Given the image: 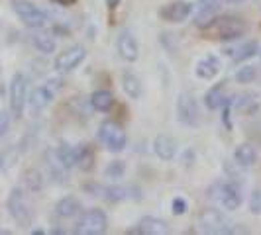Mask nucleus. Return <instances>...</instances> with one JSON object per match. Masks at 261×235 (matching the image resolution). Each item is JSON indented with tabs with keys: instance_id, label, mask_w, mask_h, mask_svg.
<instances>
[{
	"instance_id": "nucleus-1",
	"label": "nucleus",
	"mask_w": 261,
	"mask_h": 235,
	"mask_svg": "<svg viewBox=\"0 0 261 235\" xmlns=\"http://www.w3.org/2000/svg\"><path fill=\"white\" fill-rule=\"evenodd\" d=\"M246 22L238 16H222V18H214L208 26L202 27L204 36L208 39L216 41H236L246 34Z\"/></svg>"
},
{
	"instance_id": "nucleus-2",
	"label": "nucleus",
	"mask_w": 261,
	"mask_h": 235,
	"mask_svg": "<svg viewBox=\"0 0 261 235\" xmlns=\"http://www.w3.org/2000/svg\"><path fill=\"white\" fill-rule=\"evenodd\" d=\"M6 210H8L10 218H12L20 227H30L32 222H34L32 206H30V202H28L24 188H20V186H14L12 190H10V194L6 198Z\"/></svg>"
},
{
	"instance_id": "nucleus-3",
	"label": "nucleus",
	"mask_w": 261,
	"mask_h": 235,
	"mask_svg": "<svg viewBox=\"0 0 261 235\" xmlns=\"http://www.w3.org/2000/svg\"><path fill=\"white\" fill-rule=\"evenodd\" d=\"M198 225L204 233L210 235H228L234 233V225L224 216L220 210L206 208L198 214Z\"/></svg>"
},
{
	"instance_id": "nucleus-4",
	"label": "nucleus",
	"mask_w": 261,
	"mask_h": 235,
	"mask_svg": "<svg viewBox=\"0 0 261 235\" xmlns=\"http://www.w3.org/2000/svg\"><path fill=\"white\" fill-rule=\"evenodd\" d=\"M98 139L110 153H120L128 145V135L126 131L118 126L114 120H105L98 126Z\"/></svg>"
},
{
	"instance_id": "nucleus-5",
	"label": "nucleus",
	"mask_w": 261,
	"mask_h": 235,
	"mask_svg": "<svg viewBox=\"0 0 261 235\" xmlns=\"http://www.w3.org/2000/svg\"><path fill=\"white\" fill-rule=\"evenodd\" d=\"M12 10L20 18V22L26 27H32V30L45 27V24L49 22L47 12H43L41 8H38L30 0H12Z\"/></svg>"
},
{
	"instance_id": "nucleus-6",
	"label": "nucleus",
	"mask_w": 261,
	"mask_h": 235,
	"mask_svg": "<svg viewBox=\"0 0 261 235\" xmlns=\"http://www.w3.org/2000/svg\"><path fill=\"white\" fill-rule=\"evenodd\" d=\"M108 227V218H106L105 210L91 208L87 210L81 220L75 225V233L77 235H100Z\"/></svg>"
},
{
	"instance_id": "nucleus-7",
	"label": "nucleus",
	"mask_w": 261,
	"mask_h": 235,
	"mask_svg": "<svg viewBox=\"0 0 261 235\" xmlns=\"http://www.w3.org/2000/svg\"><path fill=\"white\" fill-rule=\"evenodd\" d=\"M8 98H10V112L14 118H22L28 102V80L22 73H16L8 86Z\"/></svg>"
},
{
	"instance_id": "nucleus-8",
	"label": "nucleus",
	"mask_w": 261,
	"mask_h": 235,
	"mask_svg": "<svg viewBox=\"0 0 261 235\" xmlns=\"http://www.w3.org/2000/svg\"><path fill=\"white\" fill-rule=\"evenodd\" d=\"M177 118L187 128H196L200 124V110L193 92H181L177 98Z\"/></svg>"
},
{
	"instance_id": "nucleus-9",
	"label": "nucleus",
	"mask_w": 261,
	"mask_h": 235,
	"mask_svg": "<svg viewBox=\"0 0 261 235\" xmlns=\"http://www.w3.org/2000/svg\"><path fill=\"white\" fill-rule=\"evenodd\" d=\"M87 59V47L81 45V43H75L71 47H67L65 51H61L57 57H55V71L61 73V75H67L71 71H75L83 61Z\"/></svg>"
},
{
	"instance_id": "nucleus-10",
	"label": "nucleus",
	"mask_w": 261,
	"mask_h": 235,
	"mask_svg": "<svg viewBox=\"0 0 261 235\" xmlns=\"http://www.w3.org/2000/svg\"><path fill=\"white\" fill-rule=\"evenodd\" d=\"M212 190L216 192V198H218L220 206H222L224 210H228V212L240 210L242 202H244V196H242L240 186L236 183H232V181H230V183H216Z\"/></svg>"
},
{
	"instance_id": "nucleus-11",
	"label": "nucleus",
	"mask_w": 261,
	"mask_h": 235,
	"mask_svg": "<svg viewBox=\"0 0 261 235\" xmlns=\"http://www.w3.org/2000/svg\"><path fill=\"white\" fill-rule=\"evenodd\" d=\"M191 14H193V4L187 2V0H175V2H171V4L163 6V8L159 10L161 20L171 22V24H181V22H185Z\"/></svg>"
},
{
	"instance_id": "nucleus-12",
	"label": "nucleus",
	"mask_w": 261,
	"mask_h": 235,
	"mask_svg": "<svg viewBox=\"0 0 261 235\" xmlns=\"http://www.w3.org/2000/svg\"><path fill=\"white\" fill-rule=\"evenodd\" d=\"M116 47H118V55L126 63H136L138 61V57H140V45H138V39H136V36L132 34L130 30L120 32Z\"/></svg>"
},
{
	"instance_id": "nucleus-13",
	"label": "nucleus",
	"mask_w": 261,
	"mask_h": 235,
	"mask_svg": "<svg viewBox=\"0 0 261 235\" xmlns=\"http://www.w3.org/2000/svg\"><path fill=\"white\" fill-rule=\"evenodd\" d=\"M220 8H222V2H220V0H198V4H196V14H195V24L200 27V30L204 26H208Z\"/></svg>"
},
{
	"instance_id": "nucleus-14",
	"label": "nucleus",
	"mask_w": 261,
	"mask_h": 235,
	"mask_svg": "<svg viewBox=\"0 0 261 235\" xmlns=\"http://www.w3.org/2000/svg\"><path fill=\"white\" fill-rule=\"evenodd\" d=\"M132 233L140 235H167L169 233V223L161 218H153V216H145L138 222V227L132 229Z\"/></svg>"
},
{
	"instance_id": "nucleus-15",
	"label": "nucleus",
	"mask_w": 261,
	"mask_h": 235,
	"mask_svg": "<svg viewBox=\"0 0 261 235\" xmlns=\"http://www.w3.org/2000/svg\"><path fill=\"white\" fill-rule=\"evenodd\" d=\"M153 153L161 161H173L177 155V141L173 139V135L167 133H159L153 139Z\"/></svg>"
},
{
	"instance_id": "nucleus-16",
	"label": "nucleus",
	"mask_w": 261,
	"mask_h": 235,
	"mask_svg": "<svg viewBox=\"0 0 261 235\" xmlns=\"http://www.w3.org/2000/svg\"><path fill=\"white\" fill-rule=\"evenodd\" d=\"M134 192V188L128 186H120V184H110V186H96V196H102L106 202L110 204H118L128 200Z\"/></svg>"
},
{
	"instance_id": "nucleus-17",
	"label": "nucleus",
	"mask_w": 261,
	"mask_h": 235,
	"mask_svg": "<svg viewBox=\"0 0 261 235\" xmlns=\"http://www.w3.org/2000/svg\"><path fill=\"white\" fill-rule=\"evenodd\" d=\"M220 73V59L216 55H206L195 65V75L202 80H212Z\"/></svg>"
},
{
	"instance_id": "nucleus-18",
	"label": "nucleus",
	"mask_w": 261,
	"mask_h": 235,
	"mask_svg": "<svg viewBox=\"0 0 261 235\" xmlns=\"http://www.w3.org/2000/svg\"><path fill=\"white\" fill-rule=\"evenodd\" d=\"M81 210H83V204H81L79 198H75V196H65V198H61L55 204V216L61 218V220H71L77 214H81Z\"/></svg>"
},
{
	"instance_id": "nucleus-19",
	"label": "nucleus",
	"mask_w": 261,
	"mask_h": 235,
	"mask_svg": "<svg viewBox=\"0 0 261 235\" xmlns=\"http://www.w3.org/2000/svg\"><path fill=\"white\" fill-rule=\"evenodd\" d=\"M55 98L51 92H49V89L45 86V84H41V86H38L36 91L30 94V98H28V104H30V108H32V112L34 114H38V112H41V110H45L47 106L51 104V100Z\"/></svg>"
},
{
	"instance_id": "nucleus-20",
	"label": "nucleus",
	"mask_w": 261,
	"mask_h": 235,
	"mask_svg": "<svg viewBox=\"0 0 261 235\" xmlns=\"http://www.w3.org/2000/svg\"><path fill=\"white\" fill-rule=\"evenodd\" d=\"M32 45H34L39 53L49 55V53L55 51V38H53L49 32H45L43 27H39V30H36V32L32 34Z\"/></svg>"
},
{
	"instance_id": "nucleus-21",
	"label": "nucleus",
	"mask_w": 261,
	"mask_h": 235,
	"mask_svg": "<svg viewBox=\"0 0 261 235\" xmlns=\"http://www.w3.org/2000/svg\"><path fill=\"white\" fill-rule=\"evenodd\" d=\"M89 102H91L92 110H96V112H100V114H106V112H110L112 106H114V94L110 91L100 89V91L92 92Z\"/></svg>"
},
{
	"instance_id": "nucleus-22",
	"label": "nucleus",
	"mask_w": 261,
	"mask_h": 235,
	"mask_svg": "<svg viewBox=\"0 0 261 235\" xmlns=\"http://www.w3.org/2000/svg\"><path fill=\"white\" fill-rule=\"evenodd\" d=\"M228 100V94H226V84L224 82H218L210 89L206 94H204V104L208 110H218L222 108V104Z\"/></svg>"
},
{
	"instance_id": "nucleus-23",
	"label": "nucleus",
	"mask_w": 261,
	"mask_h": 235,
	"mask_svg": "<svg viewBox=\"0 0 261 235\" xmlns=\"http://www.w3.org/2000/svg\"><path fill=\"white\" fill-rule=\"evenodd\" d=\"M122 89H124V92H126L130 98H134V100L142 98V94H144V86H142L140 77H136L130 71L122 75Z\"/></svg>"
},
{
	"instance_id": "nucleus-24",
	"label": "nucleus",
	"mask_w": 261,
	"mask_h": 235,
	"mask_svg": "<svg viewBox=\"0 0 261 235\" xmlns=\"http://www.w3.org/2000/svg\"><path fill=\"white\" fill-rule=\"evenodd\" d=\"M234 159L240 167H251L257 161V151L251 143H242L236 147Z\"/></svg>"
},
{
	"instance_id": "nucleus-25",
	"label": "nucleus",
	"mask_w": 261,
	"mask_h": 235,
	"mask_svg": "<svg viewBox=\"0 0 261 235\" xmlns=\"http://www.w3.org/2000/svg\"><path fill=\"white\" fill-rule=\"evenodd\" d=\"M55 155H57L59 163H61L67 170L77 167V147H73V145H69L63 141V143H59V147L55 149Z\"/></svg>"
},
{
	"instance_id": "nucleus-26",
	"label": "nucleus",
	"mask_w": 261,
	"mask_h": 235,
	"mask_svg": "<svg viewBox=\"0 0 261 235\" xmlns=\"http://www.w3.org/2000/svg\"><path fill=\"white\" fill-rule=\"evenodd\" d=\"M257 53H259L257 41H246V43L240 45L236 51H232V59H234L236 63H244V61H248L251 57H255Z\"/></svg>"
},
{
	"instance_id": "nucleus-27",
	"label": "nucleus",
	"mask_w": 261,
	"mask_h": 235,
	"mask_svg": "<svg viewBox=\"0 0 261 235\" xmlns=\"http://www.w3.org/2000/svg\"><path fill=\"white\" fill-rule=\"evenodd\" d=\"M77 167L81 170H91L94 167V151L91 145L77 147Z\"/></svg>"
},
{
	"instance_id": "nucleus-28",
	"label": "nucleus",
	"mask_w": 261,
	"mask_h": 235,
	"mask_svg": "<svg viewBox=\"0 0 261 235\" xmlns=\"http://www.w3.org/2000/svg\"><path fill=\"white\" fill-rule=\"evenodd\" d=\"M255 98H257L255 94H242L240 100H236V108H238L242 114L251 116V114H255L257 108H259V102H257Z\"/></svg>"
},
{
	"instance_id": "nucleus-29",
	"label": "nucleus",
	"mask_w": 261,
	"mask_h": 235,
	"mask_svg": "<svg viewBox=\"0 0 261 235\" xmlns=\"http://www.w3.org/2000/svg\"><path fill=\"white\" fill-rule=\"evenodd\" d=\"M24 183L30 192H39L43 188V174L38 169H28L24 172Z\"/></svg>"
},
{
	"instance_id": "nucleus-30",
	"label": "nucleus",
	"mask_w": 261,
	"mask_h": 235,
	"mask_svg": "<svg viewBox=\"0 0 261 235\" xmlns=\"http://www.w3.org/2000/svg\"><path fill=\"white\" fill-rule=\"evenodd\" d=\"M255 77H257L255 67L244 65L242 69H238V73H236V82H240V84H249V82L255 80Z\"/></svg>"
},
{
	"instance_id": "nucleus-31",
	"label": "nucleus",
	"mask_w": 261,
	"mask_h": 235,
	"mask_svg": "<svg viewBox=\"0 0 261 235\" xmlns=\"http://www.w3.org/2000/svg\"><path fill=\"white\" fill-rule=\"evenodd\" d=\"M124 172H126V163H124V161H110L108 167L105 169V174L108 179H112V181L122 179Z\"/></svg>"
},
{
	"instance_id": "nucleus-32",
	"label": "nucleus",
	"mask_w": 261,
	"mask_h": 235,
	"mask_svg": "<svg viewBox=\"0 0 261 235\" xmlns=\"http://www.w3.org/2000/svg\"><path fill=\"white\" fill-rule=\"evenodd\" d=\"M249 212L253 216H261V190L255 188L249 196Z\"/></svg>"
},
{
	"instance_id": "nucleus-33",
	"label": "nucleus",
	"mask_w": 261,
	"mask_h": 235,
	"mask_svg": "<svg viewBox=\"0 0 261 235\" xmlns=\"http://www.w3.org/2000/svg\"><path fill=\"white\" fill-rule=\"evenodd\" d=\"M171 210H173V216H183V214L189 212V202L181 196H177L173 200V204H171Z\"/></svg>"
},
{
	"instance_id": "nucleus-34",
	"label": "nucleus",
	"mask_w": 261,
	"mask_h": 235,
	"mask_svg": "<svg viewBox=\"0 0 261 235\" xmlns=\"http://www.w3.org/2000/svg\"><path fill=\"white\" fill-rule=\"evenodd\" d=\"M8 130H10V114L0 110V139L8 133Z\"/></svg>"
},
{
	"instance_id": "nucleus-35",
	"label": "nucleus",
	"mask_w": 261,
	"mask_h": 235,
	"mask_svg": "<svg viewBox=\"0 0 261 235\" xmlns=\"http://www.w3.org/2000/svg\"><path fill=\"white\" fill-rule=\"evenodd\" d=\"M120 2H122V0H106V6H108L110 10H114V8H118Z\"/></svg>"
},
{
	"instance_id": "nucleus-36",
	"label": "nucleus",
	"mask_w": 261,
	"mask_h": 235,
	"mask_svg": "<svg viewBox=\"0 0 261 235\" xmlns=\"http://www.w3.org/2000/svg\"><path fill=\"white\" fill-rule=\"evenodd\" d=\"M53 2H57V4H61V6H71V4H75L77 0H53Z\"/></svg>"
},
{
	"instance_id": "nucleus-37",
	"label": "nucleus",
	"mask_w": 261,
	"mask_h": 235,
	"mask_svg": "<svg viewBox=\"0 0 261 235\" xmlns=\"http://www.w3.org/2000/svg\"><path fill=\"white\" fill-rule=\"evenodd\" d=\"M220 2H222V6L224 4H230V6H232V4H242V2H246V0H220Z\"/></svg>"
},
{
	"instance_id": "nucleus-38",
	"label": "nucleus",
	"mask_w": 261,
	"mask_h": 235,
	"mask_svg": "<svg viewBox=\"0 0 261 235\" xmlns=\"http://www.w3.org/2000/svg\"><path fill=\"white\" fill-rule=\"evenodd\" d=\"M32 233H34V235H41V233H43V229H34Z\"/></svg>"
},
{
	"instance_id": "nucleus-39",
	"label": "nucleus",
	"mask_w": 261,
	"mask_h": 235,
	"mask_svg": "<svg viewBox=\"0 0 261 235\" xmlns=\"http://www.w3.org/2000/svg\"><path fill=\"white\" fill-rule=\"evenodd\" d=\"M2 165H4V157H2V153H0V169H2Z\"/></svg>"
},
{
	"instance_id": "nucleus-40",
	"label": "nucleus",
	"mask_w": 261,
	"mask_h": 235,
	"mask_svg": "<svg viewBox=\"0 0 261 235\" xmlns=\"http://www.w3.org/2000/svg\"><path fill=\"white\" fill-rule=\"evenodd\" d=\"M0 32H2V24H0Z\"/></svg>"
}]
</instances>
